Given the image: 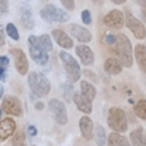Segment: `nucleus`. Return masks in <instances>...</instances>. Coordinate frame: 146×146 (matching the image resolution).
I'll return each instance as SVG.
<instances>
[{
    "instance_id": "obj_22",
    "label": "nucleus",
    "mask_w": 146,
    "mask_h": 146,
    "mask_svg": "<svg viewBox=\"0 0 146 146\" xmlns=\"http://www.w3.org/2000/svg\"><path fill=\"white\" fill-rule=\"evenodd\" d=\"M21 19H22V25L31 29L34 27V21H32V12H31V7L28 5H23L21 7Z\"/></svg>"
},
{
    "instance_id": "obj_41",
    "label": "nucleus",
    "mask_w": 146,
    "mask_h": 146,
    "mask_svg": "<svg viewBox=\"0 0 146 146\" xmlns=\"http://www.w3.org/2000/svg\"><path fill=\"white\" fill-rule=\"evenodd\" d=\"M35 108H36V110H42V108H44V104H42V102H36V104H35Z\"/></svg>"
},
{
    "instance_id": "obj_17",
    "label": "nucleus",
    "mask_w": 146,
    "mask_h": 146,
    "mask_svg": "<svg viewBox=\"0 0 146 146\" xmlns=\"http://www.w3.org/2000/svg\"><path fill=\"white\" fill-rule=\"evenodd\" d=\"M51 35H53V38L56 40V42L62 47V48H72L73 47V40L70 38V35H67L64 31H62V29H54L53 32H51Z\"/></svg>"
},
{
    "instance_id": "obj_35",
    "label": "nucleus",
    "mask_w": 146,
    "mask_h": 146,
    "mask_svg": "<svg viewBox=\"0 0 146 146\" xmlns=\"http://www.w3.org/2000/svg\"><path fill=\"white\" fill-rule=\"evenodd\" d=\"M5 45V31H3V28L0 27V48H2Z\"/></svg>"
},
{
    "instance_id": "obj_34",
    "label": "nucleus",
    "mask_w": 146,
    "mask_h": 146,
    "mask_svg": "<svg viewBox=\"0 0 146 146\" xmlns=\"http://www.w3.org/2000/svg\"><path fill=\"white\" fill-rule=\"evenodd\" d=\"M0 66L7 69V66H9V58H7L6 56H2V57H0Z\"/></svg>"
},
{
    "instance_id": "obj_6",
    "label": "nucleus",
    "mask_w": 146,
    "mask_h": 146,
    "mask_svg": "<svg viewBox=\"0 0 146 146\" xmlns=\"http://www.w3.org/2000/svg\"><path fill=\"white\" fill-rule=\"evenodd\" d=\"M48 110H50V114L51 117L54 118L56 123H58L60 126H64L67 124V110H66V105L58 101V100H50L48 102Z\"/></svg>"
},
{
    "instance_id": "obj_19",
    "label": "nucleus",
    "mask_w": 146,
    "mask_h": 146,
    "mask_svg": "<svg viewBox=\"0 0 146 146\" xmlns=\"http://www.w3.org/2000/svg\"><path fill=\"white\" fill-rule=\"evenodd\" d=\"M135 58L137 62L139 69L146 73V47L143 44H137L135 47Z\"/></svg>"
},
{
    "instance_id": "obj_38",
    "label": "nucleus",
    "mask_w": 146,
    "mask_h": 146,
    "mask_svg": "<svg viewBox=\"0 0 146 146\" xmlns=\"http://www.w3.org/2000/svg\"><path fill=\"white\" fill-rule=\"evenodd\" d=\"M28 133H29V136L34 137V136L36 135V129H35L34 126H29V127H28Z\"/></svg>"
},
{
    "instance_id": "obj_39",
    "label": "nucleus",
    "mask_w": 146,
    "mask_h": 146,
    "mask_svg": "<svg viewBox=\"0 0 146 146\" xmlns=\"http://www.w3.org/2000/svg\"><path fill=\"white\" fill-rule=\"evenodd\" d=\"M111 2L114 5H123V3H126V0H111Z\"/></svg>"
},
{
    "instance_id": "obj_14",
    "label": "nucleus",
    "mask_w": 146,
    "mask_h": 146,
    "mask_svg": "<svg viewBox=\"0 0 146 146\" xmlns=\"http://www.w3.org/2000/svg\"><path fill=\"white\" fill-rule=\"evenodd\" d=\"M79 130H80V135L85 140H91L94 137V123L92 120L86 115L80 117L79 120Z\"/></svg>"
},
{
    "instance_id": "obj_29",
    "label": "nucleus",
    "mask_w": 146,
    "mask_h": 146,
    "mask_svg": "<svg viewBox=\"0 0 146 146\" xmlns=\"http://www.w3.org/2000/svg\"><path fill=\"white\" fill-rule=\"evenodd\" d=\"M6 32H7V35L10 36L12 40H15V41L19 40V32H18V29H16V27L13 25V23H7L6 25Z\"/></svg>"
},
{
    "instance_id": "obj_24",
    "label": "nucleus",
    "mask_w": 146,
    "mask_h": 146,
    "mask_svg": "<svg viewBox=\"0 0 146 146\" xmlns=\"http://www.w3.org/2000/svg\"><path fill=\"white\" fill-rule=\"evenodd\" d=\"M94 139H95V143L96 146H105V142L108 140V136L105 135V130L102 126L96 124L95 126V130H94Z\"/></svg>"
},
{
    "instance_id": "obj_12",
    "label": "nucleus",
    "mask_w": 146,
    "mask_h": 146,
    "mask_svg": "<svg viewBox=\"0 0 146 146\" xmlns=\"http://www.w3.org/2000/svg\"><path fill=\"white\" fill-rule=\"evenodd\" d=\"M76 54H78V57L80 58V62H82L83 66H91V64L94 63V60H95L94 51L91 50L88 45H85V44L76 45Z\"/></svg>"
},
{
    "instance_id": "obj_32",
    "label": "nucleus",
    "mask_w": 146,
    "mask_h": 146,
    "mask_svg": "<svg viewBox=\"0 0 146 146\" xmlns=\"http://www.w3.org/2000/svg\"><path fill=\"white\" fill-rule=\"evenodd\" d=\"M9 6V2H7V0H0V13H2V15H6L7 13V7Z\"/></svg>"
},
{
    "instance_id": "obj_27",
    "label": "nucleus",
    "mask_w": 146,
    "mask_h": 146,
    "mask_svg": "<svg viewBox=\"0 0 146 146\" xmlns=\"http://www.w3.org/2000/svg\"><path fill=\"white\" fill-rule=\"evenodd\" d=\"M73 85H72V82H69V83H64L63 85V96H64V100L69 102L70 100H73Z\"/></svg>"
},
{
    "instance_id": "obj_2",
    "label": "nucleus",
    "mask_w": 146,
    "mask_h": 146,
    "mask_svg": "<svg viewBox=\"0 0 146 146\" xmlns=\"http://www.w3.org/2000/svg\"><path fill=\"white\" fill-rule=\"evenodd\" d=\"M108 126L110 129H113V131L124 133L129 129L126 113L118 107H111L108 111Z\"/></svg>"
},
{
    "instance_id": "obj_5",
    "label": "nucleus",
    "mask_w": 146,
    "mask_h": 146,
    "mask_svg": "<svg viewBox=\"0 0 146 146\" xmlns=\"http://www.w3.org/2000/svg\"><path fill=\"white\" fill-rule=\"evenodd\" d=\"M28 44H29V53H31V57L34 58V62L40 66H45L48 63V54L41 47L40 40L31 35L28 38Z\"/></svg>"
},
{
    "instance_id": "obj_7",
    "label": "nucleus",
    "mask_w": 146,
    "mask_h": 146,
    "mask_svg": "<svg viewBox=\"0 0 146 146\" xmlns=\"http://www.w3.org/2000/svg\"><path fill=\"white\" fill-rule=\"evenodd\" d=\"M104 23L111 29H121L126 25V18L123 15V12L113 9L104 16Z\"/></svg>"
},
{
    "instance_id": "obj_25",
    "label": "nucleus",
    "mask_w": 146,
    "mask_h": 146,
    "mask_svg": "<svg viewBox=\"0 0 146 146\" xmlns=\"http://www.w3.org/2000/svg\"><path fill=\"white\" fill-rule=\"evenodd\" d=\"M133 111H135V114L142 118V120H146V100H140L135 104V107H133Z\"/></svg>"
},
{
    "instance_id": "obj_33",
    "label": "nucleus",
    "mask_w": 146,
    "mask_h": 146,
    "mask_svg": "<svg viewBox=\"0 0 146 146\" xmlns=\"http://www.w3.org/2000/svg\"><path fill=\"white\" fill-rule=\"evenodd\" d=\"M63 3V6L67 9V10H73L75 9V0H60Z\"/></svg>"
},
{
    "instance_id": "obj_8",
    "label": "nucleus",
    "mask_w": 146,
    "mask_h": 146,
    "mask_svg": "<svg viewBox=\"0 0 146 146\" xmlns=\"http://www.w3.org/2000/svg\"><path fill=\"white\" fill-rule=\"evenodd\" d=\"M126 27L131 31V34L136 36V38H139V40H143L145 36H146V28H145V25L139 21V19H136L135 16H133L131 13H126Z\"/></svg>"
},
{
    "instance_id": "obj_30",
    "label": "nucleus",
    "mask_w": 146,
    "mask_h": 146,
    "mask_svg": "<svg viewBox=\"0 0 146 146\" xmlns=\"http://www.w3.org/2000/svg\"><path fill=\"white\" fill-rule=\"evenodd\" d=\"M80 18H82V22L86 23V25H89V23H92V16H91V12L88 9H85L82 13H80Z\"/></svg>"
},
{
    "instance_id": "obj_42",
    "label": "nucleus",
    "mask_w": 146,
    "mask_h": 146,
    "mask_svg": "<svg viewBox=\"0 0 146 146\" xmlns=\"http://www.w3.org/2000/svg\"><path fill=\"white\" fill-rule=\"evenodd\" d=\"M3 92H5V89H3V85H2V82H0V98L3 96Z\"/></svg>"
},
{
    "instance_id": "obj_26",
    "label": "nucleus",
    "mask_w": 146,
    "mask_h": 146,
    "mask_svg": "<svg viewBox=\"0 0 146 146\" xmlns=\"http://www.w3.org/2000/svg\"><path fill=\"white\" fill-rule=\"evenodd\" d=\"M38 40H40V44H41V47L44 48V50H45L47 53L53 50V41H51V38H50V35L44 34V35H41V36H40Z\"/></svg>"
},
{
    "instance_id": "obj_1",
    "label": "nucleus",
    "mask_w": 146,
    "mask_h": 146,
    "mask_svg": "<svg viewBox=\"0 0 146 146\" xmlns=\"http://www.w3.org/2000/svg\"><path fill=\"white\" fill-rule=\"evenodd\" d=\"M115 54L120 63L124 67H131L133 64V53H131V42L124 34L115 35Z\"/></svg>"
},
{
    "instance_id": "obj_15",
    "label": "nucleus",
    "mask_w": 146,
    "mask_h": 146,
    "mask_svg": "<svg viewBox=\"0 0 146 146\" xmlns=\"http://www.w3.org/2000/svg\"><path fill=\"white\" fill-rule=\"evenodd\" d=\"M73 102H75V105L78 107L79 111L85 113V114H89L92 111V102L86 98V96H83L82 92H75L73 94Z\"/></svg>"
},
{
    "instance_id": "obj_44",
    "label": "nucleus",
    "mask_w": 146,
    "mask_h": 146,
    "mask_svg": "<svg viewBox=\"0 0 146 146\" xmlns=\"http://www.w3.org/2000/svg\"><path fill=\"white\" fill-rule=\"evenodd\" d=\"M2 113H3V110H0V117H2Z\"/></svg>"
},
{
    "instance_id": "obj_16",
    "label": "nucleus",
    "mask_w": 146,
    "mask_h": 146,
    "mask_svg": "<svg viewBox=\"0 0 146 146\" xmlns=\"http://www.w3.org/2000/svg\"><path fill=\"white\" fill-rule=\"evenodd\" d=\"M51 89V85H50V80H48L44 75H40V79H38V85H36V89L35 92L31 95V98L32 101L36 100L38 96H45L48 92H50Z\"/></svg>"
},
{
    "instance_id": "obj_36",
    "label": "nucleus",
    "mask_w": 146,
    "mask_h": 146,
    "mask_svg": "<svg viewBox=\"0 0 146 146\" xmlns=\"http://www.w3.org/2000/svg\"><path fill=\"white\" fill-rule=\"evenodd\" d=\"M6 79V67L0 66V82H3Z\"/></svg>"
},
{
    "instance_id": "obj_21",
    "label": "nucleus",
    "mask_w": 146,
    "mask_h": 146,
    "mask_svg": "<svg viewBox=\"0 0 146 146\" xmlns=\"http://www.w3.org/2000/svg\"><path fill=\"white\" fill-rule=\"evenodd\" d=\"M130 143L131 146H146V133L143 129H136L130 133Z\"/></svg>"
},
{
    "instance_id": "obj_13",
    "label": "nucleus",
    "mask_w": 146,
    "mask_h": 146,
    "mask_svg": "<svg viewBox=\"0 0 146 146\" xmlns=\"http://www.w3.org/2000/svg\"><path fill=\"white\" fill-rule=\"evenodd\" d=\"M70 34L73 35V38H76L80 44H86L92 41V34L80 25H72L70 27Z\"/></svg>"
},
{
    "instance_id": "obj_40",
    "label": "nucleus",
    "mask_w": 146,
    "mask_h": 146,
    "mask_svg": "<svg viewBox=\"0 0 146 146\" xmlns=\"http://www.w3.org/2000/svg\"><path fill=\"white\" fill-rule=\"evenodd\" d=\"M92 3H94V5L101 6V5H104V0H92Z\"/></svg>"
},
{
    "instance_id": "obj_20",
    "label": "nucleus",
    "mask_w": 146,
    "mask_h": 146,
    "mask_svg": "<svg viewBox=\"0 0 146 146\" xmlns=\"http://www.w3.org/2000/svg\"><path fill=\"white\" fill-rule=\"evenodd\" d=\"M107 143H108V146H130L131 145L127 137H124L121 133H117V131H113L108 136Z\"/></svg>"
},
{
    "instance_id": "obj_11",
    "label": "nucleus",
    "mask_w": 146,
    "mask_h": 146,
    "mask_svg": "<svg viewBox=\"0 0 146 146\" xmlns=\"http://www.w3.org/2000/svg\"><path fill=\"white\" fill-rule=\"evenodd\" d=\"M16 133V123L12 118H5L0 121V140H6Z\"/></svg>"
},
{
    "instance_id": "obj_10",
    "label": "nucleus",
    "mask_w": 146,
    "mask_h": 146,
    "mask_svg": "<svg viewBox=\"0 0 146 146\" xmlns=\"http://www.w3.org/2000/svg\"><path fill=\"white\" fill-rule=\"evenodd\" d=\"M10 54L15 60V67H16L18 73L19 75H27L28 69H29V64H28V58H27L25 53H23L22 50H19V48H12Z\"/></svg>"
},
{
    "instance_id": "obj_18",
    "label": "nucleus",
    "mask_w": 146,
    "mask_h": 146,
    "mask_svg": "<svg viewBox=\"0 0 146 146\" xmlns=\"http://www.w3.org/2000/svg\"><path fill=\"white\" fill-rule=\"evenodd\" d=\"M104 69H105L107 73H110V75H120V73H121V69H123V64L120 63L118 58L110 57V58L105 60Z\"/></svg>"
},
{
    "instance_id": "obj_31",
    "label": "nucleus",
    "mask_w": 146,
    "mask_h": 146,
    "mask_svg": "<svg viewBox=\"0 0 146 146\" xmlns=\"http://www.w3.org/2000/svg\"><path fill=\"white\" fill-rule=\"evenodd\" d=\"M115 35L114 34H107L105 35V38H104V42H107L108 45H114L115 44Z\"/></svg>"
},
{
    "instance_id": "obj_4",
    "label": "nucleus",
    "mask_w": 146,
    "mask_h": 146,
    "mask_svg": "<svg viewBox=\"0 0 146 146\" xmlns=\"http://www.w3.org/2000/svg\"><path fill=\"white\" fill-rule=\"evenodd\" d=\"M41 19L45 21L47 23H53V22H67L69 21V15L67 12L62 10V9H57L53 5H47L41 9L40 12Z\"/></svg>"
},
{
    "instance_id": "obj_28",
    "label": "nucleus",
    "mask_w": 146,
    "mask_h": 146,
    "mask_svg": "<svg viewBox=\"0 0 146 146\" xmlns=\"http://www.w3.org/2000/svg\"><path fill=\"white\" fill-rule=\"evenodd\" d=\"M12 145H13V146H27V143H25V136H23L22 131L15 133V136L12 137Z\"/></svg>"
},
{
    "instance_id": "obj_9",
    "label": "nucleus",
    "mask_w": 146,
    "mask_h": 146,
    "mask_svg": "<svg viewBox=\"0 0 146 146\" xmlns=\"http://www.w3.org/2000/svg\"><path fill=\"white\" fill-rule=\"evenodd\" d=\"M2 110L9 115H15V117L22 115V104L16 96H6L2 104Z\"/></svg>"
},
{
    "instance_id": "obj_3",
    "label": "nucleus",
    "mask_w": 146,
    "mask_h": 146,
    "mask_svg": "<svg viewBox=\"0 0 146 146\" xmlns=\"http://www.w3.org/2000/svg\"><path fill=\"white\" fill-rule=\"evenodd\" d=\"M58 57L62 58V63L64 66V70H66L69 82H72V83L78 82L80 79V66H79V63L72 57V54H69L66 51H60Z\"/></svg>"
},
{
    "instance_id": "obj_37",
    "label": "nucleus",
    "mask_w": 146,
    "mask_h": 146,
    "mask_svg": "<svg viewBox=\"0 0 146 146\" xmlns=\"http://www.w3.org/2000/svg\"><path fill=\"white\" fill-rule=\"evenodd\" d=\"M136 5H139L142 9H146V0H133Z\"/></svg>"
},
{
    "instance_id": "obj_43",
    "label": "nucleus",
    "mask_w": 146,
    "mask_h": 146,
    "mask_svg": "<svg viewBox=\"0 0 146 146\" xmlns=\"http://www.w3.org/2000/svg\"><path fill=\"white\" fill-rule=\"evenodd\" d=\"M142 13H143V16H145V19H146V9H143V12H142Z\"/></svg>"
},
{
    "instance_id": "obj_23",
    "label": "nucleus",
    "mask_w": 146,
    "mask_h": 146,
    "mask_svg": "<svg viewBox=\"0 0 146 146\" xmlns=\"http://www.w3.org/2000/svg\"><path fill=\"white\" fill-rule=\"evenodd\" d=\"M80 92L83 94V96H86V98L92 102L96 96V89L92 83H89L88 80H82L80 82Z\"/></svg>"
}]
</instances>
